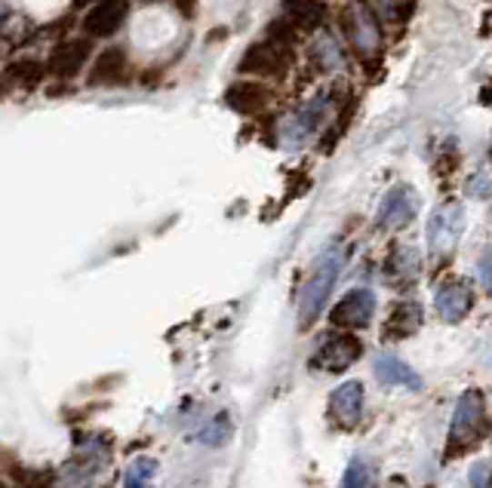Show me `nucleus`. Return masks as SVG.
I'll return each mask as SVG.
<instances>
[{
    "label": "nucleus",
    "instance_id": "nucleus-1",
    "mask_svg": "<svg viewBox=\"0 0 492 488\" xmlns=\"http://www.w3.org/2000/svg\"><path fill=\"white\" fill-rule=\"evenodd\" d=\"M489 433L487 418V396L480 390H467L458 400L453 412V424H449V458H462L465 452L477 449Z\"/></svg>",
    "mask_w": 492,
    "mask_h": 488
},
{
    "label": "nucleus",
    "instance_id": "nucleus-2",
    "mask_svg": "<svg viewBox=\"0 0 492 488\" xmlns=\"http://www.w3.org/2000/svg\"><path fill=\"white\" fill-rule=\"evenodd\" d=\"M338 271H342V252L338 249H329L326 255L311 267L308 280H305L302 286V295H298V320H302V325H311L324 314V304L326 298L333 295Z\"/></svg>",
    "mask_w": 492,
    "mask_h": 488
},
{
    "label": "nucleus",
    "instance_id": "nucleus-3",
    "mask_svg": "<svg viewBox=\"0 0 492 488\" xmlns=\"http://www.w3.org/2000/svg\"><path fill=\"white\" fill-rule=\"evenodd\" d=\"M360 354H363L360 341L348 335V332H342V335H333L320 344V351L311 356V365L320 372H329V375H338V372H345L348 365L357 363Z\"/></svg>",
    "mask_w": 492,
    "mask_h": 488
},
{
    "label": "nucleus",
    "instance_id": "nucleus-4",
    "mask_svg": "<svg viewBox=\"0 0 492 488\" xmlns=\"http://www.w3.org/2000/svg\"><path fill=\"white\" fill-rule=\"evenodd\" d=\"M90 55H93L90 37H71L55 46L50 62H46L44 68H46V75H53L55 80H71L84 71V65L90 62Z\"/></svg>",
    "mask_w": 492,
    "mask_h": 488
},
{
    "label": "nucleus",
    "instance_id": "nucleus-5",
    "mask_svg": "<svg viewBox=\"0 0 492 488\" xmlns=\"http://www.w3.org/2000/svg\"><path fill=\"white\" fill-rule=\"evenodd\" d=\"M376 314V295L369 289H351L338 304L333 307L329 320L338 329H366Z\"/></svg>",
    "mask_w": 492,
    "mask_h": 488
},
{
    "label": "nucleus",
    "instance_id": "nucleus-6",
    "mask_svg": "<svg viewBox=\"0 0 492 488\" xmlns=\"http://www.w3.org/2000/svg\"><path fill=\"white\" fill-rule=\"evenodd\" d=\"M366 390H363L360 381H348V384L333 390V400H329V418L336 421L338 427H357L363 418V405H366Z\"/></svg>",
    "mask_w": 492,
    "mask_h": 488
},
{
    "label": "nucleus",
    "instance_id": "nucleus-7",
    "mask_svg": "<svg viewBox=\"0 0 492 488\" xmlns=\"http://www.w3.org/2000/svg\"><path fill=\"white\" fill-rule=\"evenodd\" d=\"M126 15H130V6L124 0H99L90 13L84 15V31L86 37H111L124 28Z\"/></svg>",
    "mask_w": 492,
    "mask_h": 488
},
{
    "label": "nucleus",
    "instance_id": "nucleus-8",
    "mask_svg": "<svg viewBox=\"0 0 492 488\" xmlns=\"http://www.w3.org/2000/svg\"><path fill=\"white\" fill-rule=\"evenodd\" d=\"M289 59L280 50H274L271 44H253L240 55L237 71L240 75H256V77H280L286 71Z\"/></svg>",
    "mask_w": 492,
    "mask_h": 488
},
{
    "label": "nucleus",
    "instance_id": "nucleus-9",
    "mask_svg": "<svg viewBox=\"0 0 492 488\" xmlns=\"http://www.w3.org/2000/svg\"><path fill=\"white\" fill-rule=\"evenodd\" d=\"M126 71H130V59L120 46H108L95 55L90 75H86V84L90 86H117L126 80Z\"/></svg>",
    "mask_w": 492,
    "mask_h": 488
},
{
    "label": "nucleus",
    "instance_id": "nucleus-10",
    "mask_svg": "<svg viewBox=\"0 0 492 488\" xmlns=\"http://www.w3.org/2000/svg\"><path fill=\"white\" fill-rule=\"evenodd\" d=\"M471 307H474V292H471L467 283L453 280V283H447V286L437 289V314H440V320L458 323V320H465V316L471 314Z\"/></svg>",
    "mask_w": 492,
    "mask_h": 488
},
{
    "label": "nucleus",
    "instance_id": "nucleus-11",
    "mask_svg": "<svg viewBox=\"0 0 492 488\" xmlns=\"http://www.w3.org/2000/svg\"><path fill=\"white\" fill-rule=\"evenodd\" d=\"M458 234H462V218H458L456 206L440 209L437 215L431 218V227H427V243L437 255H449L458 243Z\"/></svg>",
    "mask_w": 492,
    "mask_h": 488
},
{
    "label": "nucleus",
    "instance_id": "nucleus-12",
    "mask_svg": "<svg viewBox=\"0 0 492 488\" xmlns=\"http://www.w3.org/2000/svg\"><path fill=\"white\" fill-rule=\"evenodd\" d=\"M225 105L240 114H256L268 105V89L256 80H240V84H231L225 89Z\"/></svg>",
    "mask_w": 492,
    "mask_h": 488
},
{
    "label": "nucleus",
    "instance_id": "nucleus-13",
    "mask_svg": "<svg viewBox=\"0 0 492 488\" xmlns=\"http://www.w3.org/2000/svg\"><path fill=\"white\" fill-rule=\"evenodd\" d=\"M376 378L382 381V384H388V387L422 390V378H418V372H413L407 363L397 360L394 354L376 356Z\"/></svg>",
    "mask_w": 492,
    "mask_h": 488
},
{
    "label": "nucleus",
    "instance_id": "nucleus-14",
    "mask_svg": "<svg viewBox=\"0 0 492 488\" xmlns=\"http://www.w3.org/2000/svg\"><path fill=\"white\" fill-rule=\"evenodd\" d=\"M425 323V311L422 304L416 301H400L397 307L391 311L388 316V325H385V338H409L422 329Z\"/></svg>",
    "mask_w": 492,
    "mask_h": 488
},
{
    "label": "nucleus",
    "instance_id": "nucleus-15",
    "mask_svg": "<svg viewBox=\"0 0 492 488\" xmlns=\"http://www.w3.org/2000/svg\"><path fill=\"white\" fill-rule=\"evenodd\" d=\"M286 19L293 22L298 31H314L324 25L326 19V6L320 0H284Z\"/></svg>",
    "mask_w": 492,
    "mask_h": 488
},
{
    "label": "nucleus",
    "instance_id": "nucleus-16",
    "mask_svg": "<svg viewBox=\"0 0 492 488\" xmlns=\"http://www.w3.org/2000/svg\"><path fill=\"white\" fill-rule=\"evenodd\" d=\"M422 274V258L413 246H397L388 258V276L400 283H413Z\"/></svg>",
    "mask_w": 492,
    "mask_h": 488
},
{
    "label": "nucleus",
    "instance_id": "nucleus-17",
    "mask_svg": "<svg viewBox=\"0 0 492 488\" xmlns=\"http://www.w3.org/2000/svg\"><path fill=\"white\" fill-rule=\"evenodd\" d=\"M6 77H10V84L22 89H35L46 77V68L37 59H15L6 65Z\"/></svg>",
    "mask_w": 492,
    "mask_h": 488
},
{
    "label": "nucleus",
    "instance_id": "nucleus-18",
    "mask_svg": "<svg viewBox=\"0 0 492 488\" xmlns=\"http://www.w3.org/2000/svg\"><path fill=\"white\" fill-rule=\"evenodd\" d=\"M155 473H157V461L142 454L136 458L124 473V488H151L155 485Z\"/></svg>",
    "mask_w": 492,
    "mask_h": 488
},
{
    "label": "nucleus",
    "instance_id": "nucleus-19",
    "mask_svg": "<svg viewBox=\"0 0 492 488\" xmlns=\"http://www.w3.org/2000/svg\"><path fill=\"white\" fill-rule=\"evenodd\" d=\"M338 488H373V467L363 458H354L348 463V470H345L342 485Z\"/></svg>",
    "mask_w": 492,
    "mask_h": 488
},
{
    "label": "nucleus",
    "instance_id": "nucleus-20",
    "mask_svg": "<svg viewBox=\"0 0 492 488\" xmlns=\"http://www.w3.org/2000/svg\"><path fill=\"white\" fill-rule=\"evenodd\" d=\"M268 37L274 40V50H286V46L298 44V28L286 15H280V19H274L268 25Z\"/></svg>",
    "mask_w": 492,
    "mask_h": 488
},
{
    "label": "nucleus",
    "instance_id": "nucleus-21",
    "mask_svg": "<svg viewBox=\"0 0 492 488\" xmlns=\"http://www.w3.org/2000/svg\"><path fill=\"white\" fill-rule=\"evenodd\" d=\"M409 218H413V203H407V200H397V194L391 197V203L385 206V213H382V218L378 222L382 224H407Z\"/></svg>",
    "mask_w": 492,
    "mask_h": 488
},
{
    "label": "nucleus",
    "instance_id": "nucleus-22",
    "mask_svg": "<svg viewBox=\"0 0 492 488\" xmlns=\"http://www.w3.org/2000/svg\"><path fill=\"white\" fill-rule=\"evenodd\" d=\"M471 488H489V467H487V463H477V467H474Z\"/></svg>",
    "mask_w": 492,
    "mask_h": 488
},
{
    "label": "nucleus",
    "instance_id": "nucleus-23",
    "mask_svg": "<svg viewBox=\"0 0 492 488\" xmlns=\"http://www.w3.org/2000/svg\"><path fill=\"white\" fill-rule=\"evenodd\" d=\"M173 6L185 15V19H191L195 10H197V0H173Z\"/></svg>",
    "mask_w": 492,
    "mask_h": 488
},
{
    "label": "nucleus",
    "instance_id": "nucleus-24",
    "mask_svg": "<svg viewBox=\"0 0 492 488\" xmlns=\"http://www.w3.org/2000/svg\"><path fill=\"white\" fill-rule=\"evenodd\" d=\"M216 40H228V28H216L206 35V44H216Z\"/></svg>",
    "mask_w": 492,
    "mask_h": 488
},
{
    "label": "nucleus",
    "instance_id": "nucleus-25",
    "mask_svg": "<svg viewBox=\"0 0 492 488\" xmlns=\"http://www.w3.org/2000/svg\"><path fill=\"white\" fill-rule=\"evenodd\" d=\"M480 280H483V286L489 289V258L483 255V267H480Z\"/></svg>",
    "mask_w": 492,
    "mask_h": 488
},
{
    "label": "nucleus",
    "instance_id": "nucleus-26",
    "mask_svg": "<svg viewBox=\"0 0 492 488\" xmlns=\"http://www.w3.org/2000/svg\"><path fill=\"white\" fill-rule=\"evenodd\" d=\"M142 4H160V0H142Z\"/></svg>",
    "mask_w": 492,
    "mask_h": 488
},
{
    "label": "nucleus",
    "instance_id": "nucleus-27",
    "mask_svg": "<svg viewBox=\"0 0 492 488\" xmlns=\"http://www.w3.org/2000/svg\"><path fill=\"white\" fill-rule=\"evenodd\" d=\"M4 89H6V86H4V80H0V95H4Z\"/></svg>",
    "mask_w": 492,
    "mask_h": 488
}]
</instances>
